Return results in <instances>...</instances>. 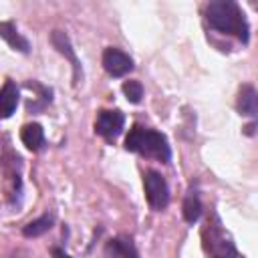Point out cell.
<instances>
[{
  "instance_id": "7c38bea8",
  "label": "cell",
  "mask_w": 258,
  "mask_h": 258,
  "mask_svg": "<svg viewBox=\"0 0 258 258\" xmlns=\"http://www.w3.org/2000/svg\"><path fill=\"white\" fill-rule=\"evenodd\" d=\"M181 214H183V220L187 224H196L202 216V200L198 196V191H187L185 200H183V206H181Z\"/></svg>"
},
{
  "instance_id": "5bb4252c",
  "label": "cell",
  "mask_w": 258,
  "mask_h": 258,
  "mask_svg": "<svg viewBox=\"0 0 258 258\" xmlns=\"http://www.w3.org/2000/svg\"><path fill=\"white\" fill-rule=\"evenodd\" d=\"M115 244L119 248V256L121 258H139L137 248H135V244H133V240L129 236H117Z\"/></svg>"
},
{
  "instance_id": "277c9868",
  "label": "cell",
  "mask_w": 258,
  "mask_h": 258,
  "mask_svg": "<svg viewBox=\"0 0 258 258\" xmlns=\"http://www.w3.org/2000/svg\"><path fill=\"white\" fill-rule=\"evenodd\" d=\"M143 187H145V198H147V204L161 212L163 208H167L169 204V187H167V181L163 179L161 173L149 169L145 171L143 175Z\"/></svg>"
},
{
  "instance_id": "30bf717a",
  "label": "cell",
  "mask_w": 258,
  "mask_h": 258,
  "mask_svg": "<svg viewBox=\"0 0 258 258\" xmlns=\"http://www.w3.org/2000/svg\"><path fill=\"white\" fill-rule=\"evenodd\" d=\"M0 36L14 48V50H20L24 54L30 52V42L18 32V28L14 26V22H0Z\"/></svg>"
},
{
  "instance_id": "2e32d148",
  "label": "cell",
  "mask_w": 258,
  "mask_h": 258,
  "mask_svg": "<svg viewBox=\"0 0 258 258\" xmlns=\"http://www.w3.org/2000/svg\"><path fill=\"white\" fill-rule=\"evenodd\" d=\"M103 256H105V258H121V256H119V248H117V244H115V238L107 242Z\"/></svg>"
},
{
  "instance_id": "52a82bcc",
  "label": "cell",
  "mask_w": 258,
  "mask_h": 258,
  "mask_svg": "<svg viewBox=\"0 0 258 258\" xmlns=\"http://www.w3.org/2000/svg\"><path fill=\"white\" fill-rule=\"evenodd\" d=\"M50 42H52V46H54L60 54H64V56L71 60V64H73V79H75V85H77L79 79H81V62H79V58H77V54H75V48H73V44H71V38H69L67 32H62V30H52V32H50Z\"/></svg>"
},
{
  "instance_id": "9c48e42d",
  "label": "cell",
  "mask_w": 258,
  "mask_h": 258,
  "mask_svg": "<svg viewBox=\"0 0 258 258\" xmlns=\"http://www.w3.org/2000/svg\"><path fill=\"white\" fill-rule=\"evenodd\" d=\"M240 115H246V117H256L258 113V93L252 85H242L240 87V93H238V103H236Z\"/></svg>"
},
{
  "instance_id": "8fae6325",
  "label": "cell",
  "mask_w": 258,
  "mask_h": 258,
  "mask_svg": "<svg viewBox=\"0 0 258 258\" xmlns=\"http://www.w3.org/2000/svg\"><path fill=\"white\" fill-rule=\"evenodd\" d=\"M20 139L30 151H40L44 147V129L38 123H26L20 129Z\"/></svg>"
},
{
  "instance_id": "3957f363",
  "label": "cell",
  "mask_w": 258,
  "mask_h": 258,
  "mask_svg": "<svg viewBox=\"0 0 258 258\" xmlns=\"http://www.w3.org/2000/svg\"><path fill=\"white\" fill-rule=\"evenodd\" d=\"M204 240H206V248L212 258H240L232 240L224 234L220 224H212L208 220V224L204 228Z\"/></svg>"
},
{
  "instance_id": "4fadbf2b",
  "label": "cell",
  "mask_w": 258,
  "mask_h": 258,
  "mask_svg": "<svg viewBox=\"0 0 258 258\" xmlns=\"http://www.w3.org/2000/svg\"><path fill=\"white\" fill-rule=\"evenodd\" d=\"M50 228H52V216L44 214V216H40V218H36L32 222H28L22 228V236L24 238H38V236L46 234Z\"/></svg>"
},
{
  "instance_id": "7a4b0ae2",
  "label": "cell",
  "mask_w": 258,
  "mask_h": 258,
  "mask_svg": "<svg viewBox=\"0 0 258 258\" xmlns=\"http://www.w3.org/2000/svg\"><path fill=\"white\" fill-rule=\"evenodd\" d=\"M125 149L139 153L143 157L157 159L161 163L171 161V147L167 143V137L151 127H141L133 125L125 137Z\"/></svg>"
},
{
  "instance_id": "6da1fadb",
  "label": "cell",
  "mask_w": 258,
  "mask_h": 258,
  "mask_svg": "<svg viewBox=\"0 0 258 258\" xmlns=\"http://www.w3.org/2000/svg\"><path fill=\"white\" fill-rule=\"evenodd\" d=\"M206 20L208 24L224 34H234L244 44L250 38V26L242 12V8L232 0H216L210 2L206 8Z\"/></svg>"
},
{
  "instance_id": "9a60e30c",
  "label": "cell",
  "mask_w": 258,
  "mask_h": 258,
  "mask_svg": "<svg viewBox=\"0 0 258 258\" xmlns=\"http://www.w3.org/2000/svg\"><path fill=\"white\" fill-rule=\"evenodd\" d=\"M123 93L127 97L129 103H139L143 99V85L139 81H125L123 83Z\"/></svg>"
},
{
  "instance_id": "5b68a950",
  "label": "cell",
  "mask_w": 258,
  "mask_h": 258,
  "mask_svg": "<svg viewBox=\"0 0 258 258\" xmlns=\"http://www.w3.org/2000/svg\"><path fill=\"white\" fill-rule=\"evenodd\" d=\"M125 125V115L119 109H103L97 113L95 119V133L101 135L105 141H115Z\"/></svg>"
},
{
  "instance_id": "e0dca14e",
  "label": "cell",
  "mask_w": 258,
  "mask_h": 258,
  "mask_svg": "<svg viewBox=\"0 0 258 258\" xmlns=\"http://www.w3.org/2000/svg\"><path fill=\"white\" fill-rule=\"evenodd\" d=\"M50 254H52V258H71L62 248H52V250H50Z\"/></svg>"
},
{
  "instance_id": "8992f818",
  "label": "cell",
  "mask_w": 258,
  "mask_h": 258,
  "mask_svg": "<svg viewBox=\"0 0 258 258\" xmlns=\"http://www.w3.org/2000/svg\"><path fill=\"white\" fill-rule=\"evenodd\" d=\"M101 62H103V69L111 77H125L127 73L133 71V58L127 52H123L121 48H115V46H107L103 50Z\"/></svg>"
},
{
  "instance_id": "ba28073f",
  "label": "cell",
  "mask_w": 258,
  "mask_h": 258,
  "mask_svg": "<svg viewBox=\"0 0 258 258\" xmlns=\"http://www.w3.org/2000/svg\"><path fill=\"white\" fill-rule=\"evenodd\" d=\"M18 87L14 81H6L0 89V119H8L12 117V113L16 111L18 105Z\"/></svg>"
}]
</instances>
